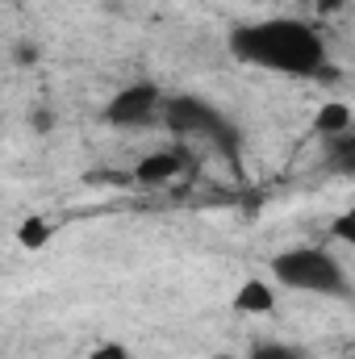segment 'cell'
I'll return each mask as SVG.
<instances>
[{"instance_id": "cell-8", "label": "cell", "mask_w": 355, "mask_h": 359, "mask_svg": "<svg viewBox=\"0 0 355 359\" xmlns=\"http://www.w3.org/2000/svg\"><path fill=\"white\" fill-rule=\"evenodd\" d=\"M55 238V222L42 217V213H25L21 226H17V247L21 251H42L46 243Z\"/></svg>"}, {"instance_id": "cell-10", "label": "cell", "mask_w": 355, "mask_h": 359, "mask_svg": "<svg viewBox=\"0 0 355 359\" xmlns=\"http://www.w3.org/2000/svg\"><path fill=\"white\" fill-rule=\"evenodd\" d=\"M330 234H335L339 243H347V247H355V213H339V217L330 222Z\"/></svg>"}, {"instance_id": "cell-9", "label": "cell", "mask_w": 355, "mask_h": 359, "mask_svg": "<svg viewBox=\"0 0 355 359\" xmlns=\"http://www.w3.org/2000/svg\"><path fill=\"white\" fill-rule=\"evenodd\" d=\"M247 359H309L301 347H293V343H255Z\"/></svg>"}, {"instance_id": "cell-1", "label": "cell", "mask_w": 355, "mask_h": 359, "mask_svg": "<svg viewBox=\"0 0 355 359\" xmlns=\"http://www.w3.org/2000/svg\"><path fill=\"white\" fill-rule=\"evenodd\" d=\"M226 50L260 72L293 76V80H314L330 67L326 38L301 21V17H264V21H243L230 29Z\"/></svg>"}, {"instance_id": "cell-11", "label": "cell", "mask_w": 355, "mask_h": 359, "mask_svg": "<svg viewBox=\"0 0 355 359\" xmlns=\"http://www.w3.org/2000/svg\"><path fill=\"white\" fill-rule=\"evenodd\" d=\"M88 359H134V355H130V347H121V343H100V347H92Z\"/></svg>"}, {"instance_id": "cell-6", "label": "cell", "mask_w": 355, "mask_h": 359, "mask_svg": "<svg viewBox=\"0 0 355 359\" xmlns=\"http://www.w3.org/2000/svg\"><path fill=\"white\" fill-rule=\"evenodd\" d=\"M230 305H234V313H243V318H267L272 309H276V288L267 284V280H243L239 284V292L230 297Z\"/></svg>"}, {"instance_id": "cell-7", "label": "cell", "mask_w": 355, "mask_h": 359, "mask_svg": "<svg viewBox=\"0 0 355 359\" xmlns=\"http://www.w3.org/2000/svg\"><path fill=\"white\" fill-rule=\"evenodd\" d=\"M351 104L347 100H326L322 109H318V117H314V130L322 134V138H347L351 134Z\"/></svg>"}, {"instance_id": "cell-4", "label": "cell", "mask_w": 355, "mask_h": 359, "mask_svg": "<svg viewBox=\"0 0 355 359\" xmlns=\"http://www.w3.org/2000/svg\"><path fill=\"white\" fill-rule=\"evenodd\" d=\"M155 113H163V92L155 88L151 80H138V84H126L109 100L105 121L117 126V130H138V126L155 121Z\"/></svg>"}, {"instance_id": "cell-3", "label": "cell", "mask_w": 355, "mask_h": 359, "mask_svg": "<svg viewBox=\"0 0 355 359\" xmlns=\"http://www.w3.org/2000/svg\"><path fill=\"white\" fill-rule=\"evenodd\" d=\"M163 117L176 134H188V138H213L217 147L234 151L239 147V134L230 126V117L222 109H213L209 100L201 96H176V100H163Z\"/></svg>"}, {"instance_id": "cell-5", "label": "cell", "mask_w": 355, "mask_h": 359, "mask_svg": "<svg viewBox=\"0 0 355 359\" xmlns=\"http://www.w3.org/2000/svg\"><path fill=\"white\" fill-rule=\"evenodd\" d=\"M184 168H188L184 151L163 147V151H151V155H142V159H138L134 180H138V184H172V180H180V172H184Z\"/></svg>"}, {"instance_id": "cell-2", "label": "cell", "mask_w": 355, "mask_h": 359, "mask_svg": "<svg viewBox=\"0 0 355 359\" xmlns=\"http://www.w3.org/2000/svg\"><path fill=\"white\" fill-rule=\"evenodd\" d=\"M272 280H280L288 292L309 297H351V280L343 264L326 247H288L272 255Z\"/></svg>"}, {"instance_id": "cell-12", "label": "cell", "mask_w": 355, "mask_h": 359, "mask_svg": "<svg viewBox=\"0 0 355 359\" xmlns=\"http://www.w3.org/2000/svg\"><path fill=\"white\" fill-rule=\"evenodd\" d=\"M205 359H239V355H230V351H213V355H205Z\"/></svg>"}]
</instances>
